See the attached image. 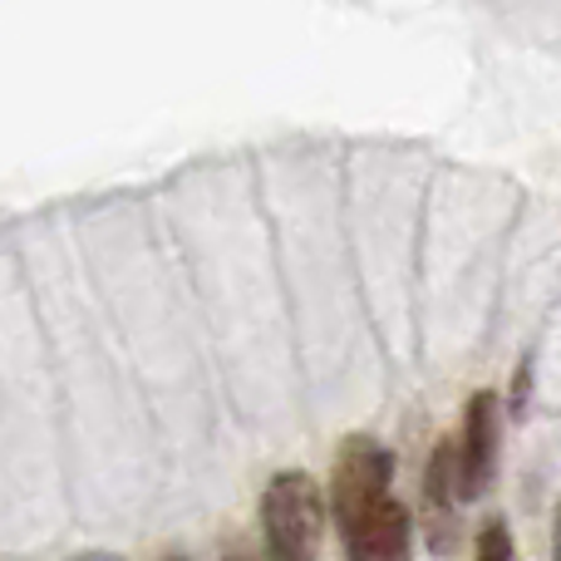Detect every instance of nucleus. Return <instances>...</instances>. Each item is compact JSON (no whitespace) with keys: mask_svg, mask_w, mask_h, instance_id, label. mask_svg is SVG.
Wrapping results in <instances>:
<instances>
[{"mask_svg":"<svg viewBox=\"0 0 561 561\" xmlns=\"http://www.w3.org/2000/svg\"><path fill=\"white\" fill-rule=\"evenodd\" d=\"M473 561H517V547H513V527H507L503 517H488V523L478 527Z\"/></svg>","mask_w":561,"mask_h":561,"instance_id":"nucleus-6","label":"nucleus"},{"mask_svg":"<svg viewBox=\"0 0 561 561\" xmlns=\"http://www.w3.org/2000/svg\"><path fill=\"white\" fill-rule=\"evenodd\" d=\"M527 375H533V365L523 359V369H517V394H513V414H523L527 409Z\"/></svg>","mask_w":561,"mask_h":561,"instance_id":"nucleus-7","label":"nucleus"},{"mask_svg":"<svg viewBox=\"0 0 561 561\" xmlns=\"http://www.w3.org/2000/svg\"><path fill=\"white\" fill-rule=\"evenodd\" d=\"M340 542H345L350 561H409L414 557V517L399 497H389L359 527H350Z\"/></svg>","mask_w":561,"mask_h":561,"instance_id":"nucleus-4","label":"nucleus"},{"mask_svg":"<svg viewBox=\"0 0 561 561\" xmlns=\"http://www.w3.org/2000/svg\"><path fill=\"white\" fill-rule=\"evenodd\" d=\"M75 561H124V557H114V552H84V557H75Z\"/></svg>","mask_w":561,"mask_h":561,"instance_id":"nucleus-10","label":"nucleus"},{"mask_svg":"<svg viewBox=\"0 0 561 561\" xmlns=\"http://www.w3.org/2000/svg\"><path fill=\"white\" fill-rule=\"evenodd\" d=\"M394 488V454L369 434H350L335 448V468H330V497H325V517L340 527V537L350 527H359L379 503H389Z\"/></svg>","mask_w":561,"mask_h":561,"instance_id":"nucleus-2","label":"nucleus"},{"mask_svg":"<svg viewBox=\"0 0 561 561\" xmlns=\"http://www.w3.org/2000/svg\"><path fill=\"white\" fill-rule=\"evenodd\" d=\"M325 547V493L306 468H280L262 488L266 561H320Z\"/></svg>","mask_w":561,"mask_h":561,"instance_id":"nucleus-1","label":"nucleus"},{"mask_svg":"<svg viewBox=\"0 0 561 561\" xmlns=\"http://www.w3.org/2000/svg\"><path fill=\"white\" fill-rule=\"evenodd\" d=\"M217 561H262V557H256V552H252V547H247V542H232V547H227V552L217 557Z\"/></svg>","mask_w":561,"mask_h":561,"instance_id":"nucleus-8","label":"nucleus"},{"mask_svg":"<svg viewBox=\"0 0 561 561\" xmlns=\"http://www.w3.org/2000/svg\"><path fill=\"white\" fill-rule=\"evenodd\" d=\"M503 454V399L497 389H478L463 409V434H458V503H478L497 478Z\"/></svg>","mask_w":561,"mask_h":561,"instance_id":"nucleus-3","label":"nucleus"},{"mask_svg":"<svg viewBox=\"0 0 561 561\" xmlns=\"http://www.w3.org/2000/svg\"><path fill=\"white\" fill-rule=\"evenodd\" d=\"M163 561H187V557H178V552H173V557H163Z\"/></svg>","mask_w":561,"mask_h":561,"instance_id":"nucleus-11","label":"nucleus"},{"mask_svg":"<svg viewBox=\"0 0 561 561\" xmlns=\"http://www.w3.org/2000/svg\"><path fill=\"white\" fill-rule=\"evenodd\" d=\"M552 561H561V503H557V517H552Z\"/></svg>","mask_w":561,"mask_h":561,"instance_id":"nucleus-9","label":"nucleus"},{"mask_svg":"<svg viewBox=\"0 0 561 561\" xmlns=\"http://www.w3.org/2000/svg\"><path fill=\"white\" fill-rule=\"evenodd\" d=\"M424 507H428V542L434 552H448V523L458 517V438H438L424 468Z\"/></svg>","mask_w":561,"mask_h":561,"instance_id":"nucleus-5","label":"nucleus"}]
</instances>
